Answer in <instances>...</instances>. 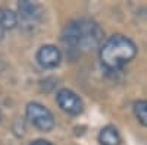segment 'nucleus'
I'll list each match as a JSON object with an SVG mask.
<instances>
[{
    "mask_svg": "<svg viewBox=\"0 0 147 145\" xmlns=\"http://www.w3.org/2000/svg\"><path fill=\"white\" fill-rule=\"evenodd\" d=\"M99 142L102 145H121V135L115 126H105L99 134Z\"/></svg>",
    "mask_w": 147,
    "mask_h": 145,
    "instance_id": "7",
    "label": "nucleus"
},
{
    "mask_svg": "<svg viewBox=\"0 0 147 145\" xmlns=\"http://www.w3.org/2000/svg\"><path fill=\"white\" fill-rule=\"evenodd\" d=\"M19 9V16L21 19H24L25 22H35L38 21L43 15V9L40 5H37L34 2H30V0H24L18 5Z\"/></svg>",
    "mask_w": 147,
    "mask_h": 145,
    "instance_id": "6",
    "label": "nucleus"
},
{
    "mask_svg": "<svg viewBox=\"0 0 147 145\" xmlns=\"http://www.w3.org/2000/svg\"><path fill=\"white\" fill-rule=\"evenodd\" d=\"M56 101L59 104V107L68 114H72V116H77V114H81L82 110H84V104H82V100L80 97L68 90V88H63L60 90L57 94H56Z\"/></svg>",
    "mask_w": 147,
    "mask_h": 145,
    "instance_id": "4",
    "label": "nucleus"
},
{
    "mask_svg": "<svg viewBox=\"0 0 147 145\" xmlns=\"http://www.w3.org/2000/svg\"><path fill=\"white\" fill-rule=\"evenodd\" d=\"M30 145H53V144L49 142V141H44V139H37V141L31 142Z\"/></svg>",
    "mask_w": 147,
    "mask_h": 145,
    "instance_id": "10",
    "label": "nucleus"
},
{
    "mask_svg": "<svg viewBox=\"0 0 147 145\" xmlns=\"http://www.w3.org/2000/svg\"><path fill=\"white\" fill-rule=\"evenodd\" d=\"M62 41L69 50L88 53L97 48L103 41V29L97 22L82 18L69 22L63 29Z\"/></svg>",
    "mask_w": 147,
    "mask_h": 145,
    "instance_id": "1",
    "label": "nucleus"
},
{
    "mask_svg": "<svg viewBox=\"0 0 147 145\" xmlns=\"http://www.w3.org/2000/svg\"><path fill=\"white\" fill-rule=\"evenodd\" d=\"M137 45L125 35H113L100 47L102 65L109 70H119L136 57Z\"/></svg>",
    "mask_w": 147,
    "mask_h": 145,
    "instance_id": "2",
    "label": "nucleus"
},
{
    "mask_svg": "<svg viewBox=\"0 0 147 145\" xmlns=\"http://www.w3.org/2000/svg\"><path fill=\"white\" fill-rule=\"evenodd\" d=\"M27 119L41 132H50L55 128V117L52 112L40 103H30L27 106Z\"/></svg>",
    "mask_w": 147,
    "mask_h": 145,
    "instance_id": "3",
    "label": "nucleus"
},
{
    "mask_svg": "<svg viewBox=\"0 0 147 145\" xmlns=\"http://www.w3.org/2000/svg\"><path fill=\"white\" fill-rule=\"evenodd\" d=\"M134 114H136L137 120L143 126H147V101L146 100L134 103Z\"/></svg>",
    "mask_w": 147,
    "mask_h": 145,
    "instance_id": "9",
    "label": "nucleus"
},
{
    "mask_svg": "<svg viewBox=\"0 0 147 145\" xmlns=\"http://www.w3.org/2000/svg\"><path fill=\"white\" fill-rule=\"evenodd\" d=\"M18 25V16L15 12L7 7H0V28L5 32L7 29H13Z\"/></svg>",
    "mask_w": 147,
    "mask_h": 145,
    "instance_id": "8",
    "label": "nucleus"
},
{
    "mask_svg": "<svg viewBox=\"0 0 147 145\" xmlns=\"http://www.w3.org/2000/svg\"><path fill=\"white\" fill-rule=\"evenodd\" d=\"M37 60L41 67L44 69H53L59 66L60 60H62V54L60 50L55 45H43L38 51H37Z\"/></svg>",
    "mask_w": 147,
    "mask_h": 145,
    "instance_id": "5",
    "label": "nucleus"
},
{
    "mask_svg": "<svg viewBox=\"0 0 147 145\" xmlns=\"http://www.w3.org/2000/svg\"><path fill=\"white\" fill-rule=\"evenodd\" d=\"M0 117H2V113H0Z\"/></svg>",
    "mask_w": 147,
    "mask_h": 145,
    "instance_id": "11",
    "label": "nucleus"
}]
</instances>
